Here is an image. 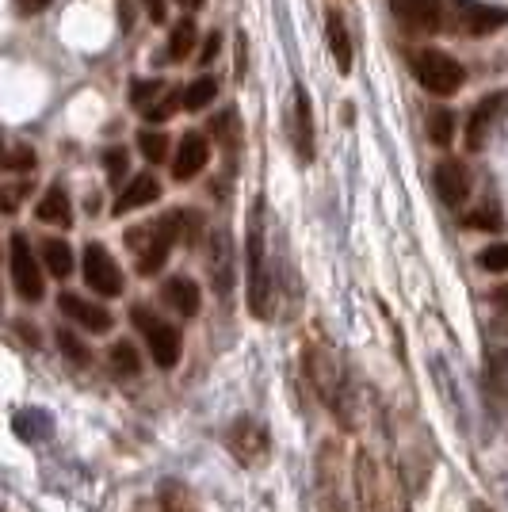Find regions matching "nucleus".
<instances>
[{
    "label": "nucleus",
    "instance_id": "nucleus-1",
    "mask_svg": "<svg viewBox=\"0 0 508 512\" xmlns=\"http://www.w3.org/2000/svg\"><path fill=\"white\" fill-rule=\"evenodd\" d=\"M180 237H184V218H180V211L161 214L157 222H149L142 230H127V245L138 253V260H134L138 264V276H157Z\"/></svg>",
    "mask_w": 508,
    "mask_h": 512
},
{
    "label": "nucleus",
    "instance_id": "nucleus-2",
    "mask_svg": "<svg viewBox=\"0 0 508 512\" xmlns=\"http://www.w3.org/2000/svg\"><path fill=\"white\" fill-rule=\"evenodd\" d=\"M249 310L253 318H272V268H268V245H264V199H256L249 211Z\"/></svg>",
    "mask_w": 508,
    "mask_h": 512
},
{
    "label": "nucleus",
    "instance_id": "nucleus-3",
    "mask_svg": "<svg viewBox=\"0 0 508 512\" xmlns=\"http://www.w3.org/2000/svg\"><path fill=\"white\" fill-rule=\"evenodd\" d=\"M314 490H318V512H356L352 490H348V463L337 440H325L314 463Z\"/></svg>",
    "mask_w": 508,
    "mask_h": 512
},
{
    "label": "nucleus",
    "instance_id": "nucleus-4",
    "mask_svg": "<svg viewBox=\"0 0 508 512\" xmlns=\"http://www.w3.org/2000/svg\"><path fill=\"white\" fill-rule=\"evenodd\" d=\"M306 371H310V383L318 386V394L329 402L333 409V417H337L344 428H352V398H348V379H344V371H340V360L333 356V348L329 344H314L310 352H306Z\"/></svg>",
    "mask_w": 508,
    "mask_h": 512
},
{
    "label": "nucleus",
    "instance_id": "nucleus-5",
    "mask_svg": "<svg viewBox=\"0 0 508 512\" xmlns=\"http://www.w3.org/2000/svg\"><path fill=\"white\" fill-rule=\"evenodd\" d=\"M130 321H134V329H138V333H146L153 363H157V367H165V371H172V367L180 363V352H184V337H180V329L169 325V321H157L153 318V310L142 306V302H138V306H130Z\"/></svg>",
    "mask_w": 508,
    "mask_h": 512
},
{
    "label": "nucleus",
    "instance_id": "nucleus-6",
    "mask_svg": "<svg viewBox=\"0 0 508 512\" xmlns=\"http://www.w3.org/2000/svg\"><path fill=\"white\" fill-rule=\"evenodd\" d=\"M413 73L424 92H432V96H455L466 81L463 62H455L447 50H421L413 58Z\"/></svg>",
    "mask_w": 508,
    "mask_h": 512
},
{
    "label": "nucleus",
    "instance_id": "nucleus-7",
    "mask_svg": "<svg viewBox=\"0 0 508 512\" xmlns=\"http://www.w3.org/2000/svg\"><path fill=\"white\" fill-rule=\"evenodd\" d=\"M394 20L413 35H440L455 27V16L447 12V0H390Z\"/></svg>",
    "mask_w": 508,
    "mask_h": 512
},
{
    "label": "nucleus",
    "instance_id": "nucleus-8",
    "mask_svg": "<svg viewBox=\"0 0 508 512\" xmlns=\"http://www.w3.org/2000/svg\"><path fill=\"white\" fill-rule=\"evenodd\" d=\"M12 283H16V295L27 302L43 299V268H39V256L31 253V241L23 234L12 237Z\"/></svg>",
    "mask_w": 508,
    "mask_h": 512
},
{
    "label": "nucleus",
    "instance_id": "nucleus-9",
    "mask_svg": "<svg viewBox=\"0 0 508 512\" xmlns=\"http://www.w3.org/2000/svg\"><path fill=\"white\" fill-rule=\"evenodd\" d=\"M81 268H85V283L96 295H104V299H119L123 295V268L111 260L104 245H88Z\"/></svg>",
    "mask_w": 508,
    "mask_h": 512
},
{
    "label": "nucleus",
    "instance_id": "nucleus-10",
    "mask_svg": "<svg viewBox=\"0 0 508 512\" xmlns=\"http://www.w3.org/2000/svg\"><path fill=\"white\" fill-rule=\"evenodd\" d=\"M207 272L218 299H226L233 287V237L226 226H214L207 237Z\"/></svg>",
    "mask_w": 508,
    "mask_h": 512
},
{
    "label": "nucleus",
    "instance_id": "nucleus-11",
    "mask_svg": "<svg viewBox=\"0 0 508 512\" xmlns=\"http://www.w3.org/2000/svg\"><path fill=\"white\" fill-rule=\"evenodd\" d=\"M207 161H211V138L199 134V130H188V134L180 138L176 153H172V180H191V176H199V172L207 169Z\"/></svg>",
    "mask_w": 508,
    "mask_h": 512
},
{
    "label": "nucleus",
    "instance_id": "nucleus-12",
    "mask_svg": "<svg viewBox=\"0 0 508 512\" xmlns=\"http://www.w3.org/2000/svg\"><path fill=\"white\" fill-rule=\"evenodd\" d=\"M432 180H436V195L444 199L447 207H463L466 195H470V169H466L459 157H444L436 172H432Z\"/></svg>",
    "mask_w": 508,
    "mask_h": 512
},
{
    "label": "nucleus",
    "instance_id": "nucleus-13",
    "mask_svg": "<svg viewBox=\"0 0 508 512\" xmlns=\"http://www.w3.org/2000/svg\"><path fill=\"white\" fill-rule=\"evenodd\" d=\"M291 146H295L298 161H314V150H318V142H314V111H310V96H306V88H295V107H291Z\"/></svg>",
    "mask_w": 508,
    "mask_h": 512
},
{
    "label": "nucleus",
    "instance_id": "nucleus-14",
    "mask_svg": "<svg viewBox=\"0 0 508 512\" xmlns=\"http://www.w3.org/2000/svg\"><path fill=\"white\" fill-rule=\"evenodd\" d=\"M226 444H230V451L241 463H256L260 455H268V432L256 425V421H249V417H241L226 432Z\"/></svg>",
    "mask_w": 508,
    "mask_h": 512
},
{
    "label": "nucleus",
    "instance_id": "nucleus-15",
    "mask_svg": "<svg viewBox=\"0 0 508 512\" xmlns=\"http://www.w3.org/2000/svg\"><path fill=\"white\" fill-rule=\"evenodd\" d=\"M505 23H508V8H493V4H463L459 16H455V31L482 39V35H493V31L505 27Z\"/></svg>",
    "mask_w": 508,
    "mask_h": 512
},
{
    "label": "nucleus",
    "instance_id": "nucleus-16",
    "mask_svg": "<svg viewBox=\"0 0 508 512\" xmlns=\"http://www.w3.org/2000/svg\"><path fill=\"white\" fill-rule=\"evenodd\" d=\"M58 306H62L65 318L77 321V325L88 329V333H107V329H111V314H107L104 306L81 299V295H69V291H65L62 299H58Z\"/></svg>",
    "mask_w": 508,
    "mask_h": 512
},
{
    "label": "nucleus",
    "instance_id": "nucleus-17",
    "mask_svg": "<svg viewBox=\"0 0 508 512\" xmlns=\"http://www.w3.org/2000/svg\"><path fill=\"white\" fill-rule=\"evenodd\" d=\"M508 107V92H497V96H486L482 104L470 111V123H466V146L470 150H478L482 142H486L489 127L497 123V115Z\"/></svg>",
    "mask_w": 508,
    "mask_h": 512
},
{
    "label": "nucleus",
    "instance_id": "nucleus-18",
    "mask_svg": "<svg viewBox=\"0 0 508 512\" xmlns=\"http://www.w3.org/2000/svg\"><path fill=\"white\" fill-rule=\"evenodd\" d=\"M157 199H161V184H157V176L142 172V176H134L127 188L119 192V199H115V207H111V211H115V214H130V211H138V207H149V203H157Z\"/></svg>",
    "mask_w": 508,
    "mask_h": 512
},
{
    "label": "nucleus",
    "instance_id": "nucleus-19",
    "mask_svg": "<svg viewBox=\"0 0 508 512\" xmlns=\"http://www.w3.org/2000/svg\"><path fill=\"white\" fill-rule=\"evenodd\" d=\"M161 299H165V306H172L180 318H195V314H199V287H195V279H188V276L165 279Z\"/></svg>",
    "mask_w": 508,
    "mask_h": 512
},
{
    "label": "nucleus",
    "instance_id": "nucleus-20",
    "mask_svg": "<svg viewBox=\"0 0 508 512\" xmlns=\"http://www.w3.org/2000/svg\"><path fill=\"white\" fill-rule=\"evenodd\" d=\"M325 35H329V46H333L337 69L340 73H352V35H348V23H344L340 12L325 16Z\"/></svg>",
    "mask_w": 508,
    "mask_h": 512
},
{
    "label": "nucleus",
    "instance_id": "nucleus-21",
    "mask_svg": "<svg viewBox=\"0 0 508 512\" xmlns=\"http://www.w3.org/2000/svg\"><path fill=\"white\" fill-rule=\"evenodd\" d=\"M35 218L46 222V226H73V203H69V195H65L62 188H50V192L39 199Z\"/></svg>",
    "mask_w": 508,
    "mask_h": 512
},
{
    "label": "nucleus",
    "instance_id": "nucleus-22",
    "mask_svg": "<svg viewBox=\"0 0 508 512\" xmlns=\"http://www.w3.org/2000/svg\"><path fill=\"white\" fill-rule=\"evenodd\" d=\"M43 264L50 268V276L65 279L73 272V249L65 245L62 237H46L43 241Z\"/></svg>",
    "mask_w": 508,
    "mask_h": 512
},
{
    "label": "nucleus",
    "instance_id": "nucleus-23",
    "mask_svg": "<svg viewBox=\"0 0 508 512\" xmlns=\"http://www.w3.org/2000/svg\"><path fill=\"white\" fill-rule=\"evenodd\" d=\"M107 363H111V371H115V375H123V379H134V375L142 371L138 348H134L130 341H115V344H111V352H107Z\"/></svg>",
    "mask_w": 508,
    "mask_h": 512
},
{
    "label": "nucleus",
    "instance_id": "nucleus-24",
    "mask_svg": "<svg viewBox=\"0 0 508 512\" xmlns=\"http://www.w3.org/2000/svg\"><path fill=\"white\" fill-rule=\"evenodd\" d=\"M191 46H195V20L172 23L169 46H165V58H169V62H184V58L191 54Z\"/></svg>",
    "mask_w": 508,
    "mask_h": 512
},
{
    "label": "nucleus",
    "instance_id": "nucleus-25",
    "mask_svg": "<svg viewBox=\"0 0 508 512\" xmlns=\"http://www.w3.org/2000/svg\"><path fill=\"white\" fill-rule=\"evenodd\" d=\"M138 150H142V157H146L149 165H161L169 157L172 142L165 130H138Z\"/></svg>",
    "mask_w": 508,
    "mask_h": 512
},
{
    "label": "nucleus",
    "instance_id": "nucleus-26",
    "mask_svg": "<svg viewBox=\"0 0 508 512\" xmlns=\"http://www.w3.org/2000/svg\"><path fill=\"white\" fill-rule=\"evenodd\" d=\"M214 96H218V81H214V77H195V81L184 88V107H188V111H203L207 104H214Z\"/></svg>",
    "mask_w": 508,
    "mask_h": 512
},
{
    "label": "nucleus",
    "instance_id": "nucleus-27",
    "mask_svg": "<svg viewBox=\"0 0 508 512\" xmlns=\"http://www.w3.org/2000/svg\"><path fill=\"white\" fill-rule=\"evenodd\" d=\"M165 92V81H157V77H134L130 81V107H138V111H146V107L157 104V96Z\"/></svg>",
    "mask_w": 508,
    "mask_h": 512
},
{
    "label": "nucleus",
    "instance_id": "nucleus-28",
    "mask_svg": "<svg viewBox=\"0 0 508 512\" xmlns=\"http://www.w3.org/2000/svg\"><path fill=\"white\" fill-rule=\"evenodd\" d=\"M428 138L436 142V146H451V138H455V115L447 111V107H436L432 115H428Z\"/></svg>",
    "mask_w": 508,
    "mask_h": 512
},
{
    "label": "nucleus",
    "instance_id": "nucleus-29",
    "mask_svg": "<svg viewBox=\"0 0 508 512\" xmlns=\"http://www.w3.org/2000/svg\"><path fill=\"white\" fill-rule=\"evenodd\" d=\"M237 123H241V119H237V111H233V107H226V111L214 119V138H218L226 150H233V146H237V130H241Z\"/></svg>",
    "mask_w": 508,
    "mask_h": 512
},
{
    "label": "nucleus",
    "instance_id": "nucleus-30",
    "mask_svg": "<svg viewBox=\"0 0 508 512\" xmlns=\"http://www.w3.org/2000/svg\"><path fill=\"white\" fill-rule=\"evenodd\" d=\"M180 104H184V96H176V92H161V96H157V104L146 107L142 115H146L149 123H165V119H169V115H172V111H176Z\"/></svg>",
    "mask_w": 508,
    "mask_h": 512
},
{
    "label": "nucleus",
    "instance_id": "nucleus-31",
    "mask_svg": "<svg viewBox=\"0 0 508 512\" xmlns=\"http://www.w3.org/2000/svg\"><path fill=\"white\" fill-rule=\"evenodd\" d=\"M127 165H130V157L123 146H111V150L104 153V172H107V180L111 184H119L123 176H127Z\"/></svg>",
    "mask_w": 508,
    "mask_h": 512
},
{
    "label": "nucleus",
    "instance_id": "nucleus-32",
    "mask_svg": "<svg viewBox=\"0 0 508 512\" xmlns=\"http://www.w3.org/2000/svg\"><path fill=\"white\" fill-rule=\"evenodd\" d=\"M58 344H62V352H65V360L69 363H81V367H85V363L92 360V352H88L85 344L77 341L69 329H58Z\"/></svg>",
    "mask_w": 508,
    "mask_h": 512
},
{
    "label": "nucleus",
    "instance_id": "nucleus-33",
    "mask_svg": "<svg viewBox=\"0 0 508 512\" xmlns=\"http://www.w3.org/2000/svg\"><path fill=\"white\" fill-rule=\"evenodd\" d=\"M161 512H191L180 482H165V486H161Z\"/></svg>",
    "mask_w": 508,
    "mask_h": 512
},
{
    "label": "nucleus",
    "instance_id": "nucleus-34",
    "mask_svg": "<svg viewBox=\"0 0 508 512\" xmlns=\"http://www.w3.org/2000/svg\"><path fill=\"white\" fill-rule=\"evenodd\" d=\"M478 264H482L486 272H508V241H501V245H489V249H482V256H478Z\"/></svg>",
    "mask_w": 508,
    "mask_h": 512
},
{
    "label": "nucleus",
    "instance_id": "nucleus-35",
    "mask_svg": "<svg viewBox=\"0 0 508 512\" xmlns=\"http://www.w3.org/2000/svg\"><path fill=\"white\" fill-rule=\"evenodd\" d=\"M35 165V153L27 150V146H20V150H0V169H12V172H27Z\"/></svg>",
    "mask_w": 508,
    "mask_h": 512
},
{
    "label": "nucleus",
    "instance_id": "nucleus-36",
    "mask_svg": "<svg viewBox=\"0 0 508 512\" xmlns=\"http://www.w3.org/2000/svg\"><path fill=\"white\" fill-rule=\"evenodd\" d=\"M466 226H470V230H497L501 218H497L493 211H474L470 218H466Z\"/></svg>",
    "mask_w": 508,
    "mask_h": 512
},
{
    "label": "nucleus",
    "instance_id": "nucleus-37",
    "mask_svg": "<svg viewBox=\"0 0 508 512\" xmlns=\"http://www.w3.org/2000/svg\"><path fill=\"white\" fill-rule=\"evenodd\" d=\"M142 8H146V16L153 23H165V20H169V8H165V0H142Z\"/></svg>",
    "mask_w": 508,
    "mask_h": 512
},
{
    "label": "nucleus",
    "instance_id": "nucleus-38",
    "mask_svg": "<svg viewBox=\"0 0 508 512\" xmlns=\"http://www.w3.org/2000/svg\"><path fill=\"white\" fill-rule=\"evenodd\" d=\"M12 4H16L20 16H39V12L50 8V0H12Z\"/></svg>",
    "mask_w": 508,
    "mask_h": 512
},
{
    "label": "nucleus",
    "instance_id": "nucleus-39",
    "mask_svg": "<svg viewBox=\"0 0 508 512\" xmlns=\"http://www.w3.org/2000/svg\"><path fill=\"white\" fill-rule=\"evenodd\" d=\"M218 46H222V35L214 31L211 39H207V46H203V54H199V65H211L218 58Z\"/></svg>",
    "mask_w": 508,
    "mask_h": 512
},
{
    "label": "nucleus",
    "instance_id": "nucleus-40",
    "mask_svg": "<svg viewBox=\"0 0 508 512\" xmlns=\"http://www.w3.org/2000/svg\"><path fill=\"white\" fill-rule=\"evenodd\" d=\"M16 207H20V199H16V192L0 188V214H16Z\"/></svg>",
    "mask_w": 508,
    "mask_h": 512
},
{
    "label": "nucleus",
    "instance_id": "nucleus-41",
    "mask_svg": "<svg viewBox=\"0 0 508 512\" xmlns=\"http://www.w3.org/2000/svg\"><path fill=\"white\" fill-rule=\"evenodd\" d=\"M119 16H123V31L130 27V0H119Z\"/></svg>",
    "mask_w": 508,
    "mask_h": 512
},
{
    "label": "nucleus",
    "instance_id": "nucleus-42",
    "mask_svg": "<svg viewBox=\"0 0 508 512\" xmlns=\"http://www.w3.org/2000/svg\"><path fill=\"white\" fill-rule=\"evenodd\" d=\"M470 512H489V505H482V501H474V505H470Z\"/></svg>",
    "mask_w": 508,
    "mask_h": 512
},
{
    "label": "nucleus",
    "instance_id": "nucleus-43",
    "mask_svg": "<svg viewBox=\"0 0 508 512\" xmlns=\"http://www.w3.org/2000/svg\"><path fill=\"white\" fill-rule=\"evenodd\" d=\"M184 4H188V8H203V4H207V0H184Z\"/></svg>",
    "mask_w": 508,
    "mask_h": 512
},
{
    "label": "nucleus",
    "instance_id": "nucleus-44",
    "mask_svg": "<svg viewBox=\"0 0 508 512\" xmlns=\"http://www.w3.org/2000/svg\"><path fill=\"white\" fill-rule=\"evenodd\" d=\"M497 302H501V306H508V287L501 291V295H497Z\"/></svg>",
    "mask_w": 508,
    "mask_h": 512
},
{
    "label": "nucleus",
    "instance_id": "nucleus-45",
    "mask_svg": "<svg viewBox=\"0 0 508 512\" xmlns=\"http://www.w3.org/2000/svg\"><path fill=\"white\" fill-rule=\"evenodd\" d=\"M0 150H4V142H0Z\"/></svg>",
    "mask_w": 508,
    "mask_h": 512
}]
</instances>
